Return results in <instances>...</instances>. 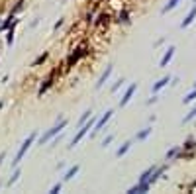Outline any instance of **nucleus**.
Returning <instances> with one entry per match:
<instances>
[{
	"label": "nucleus",
	"mask_w": 196,
	"mask_h": 194,
	"mask_svg": "<svg viewBox=\"0 0 196 194\" xmlns=\"http://www.w3.org/2000/svg\"><path fill=\"white\" fill-rule=\"evenodd\" d=\"M149 188H151V184H149V182H137V184L132 186V188H129L128 192H129V194H137V192H147Z\"/></svg>",
	"instance_id": "9"
},
{
	"label": "nucleus",
	"mask_w": 196,
	"mask_h": 194,
	"mask_svg": "<svg viewBox=\"0 0 196 194\" xmlns=\"http://www.w3.org/2000/svg\"><path fill=\"white\" fill-rule=\"evenodd\" d=\"M61 186H63L61 182H57V184L53 186V188H51V194H57V192H61Z\"/></svg>",
	"instance_id": "27"
},
{
	"label": "nucleus",
	"mask_w": 196,
	"mask_h": 194,
	"mask_svg": "<svg viewBox=\"0 0 196 194\" xmlns=\"http://www.w3.org/2000/svg\"><path fill=\"white\" fill-rule=\"evenodd\" d=\"M194 18H196V4L190 8V12L186 14V18H184L183 22H180V28H183V29H184V28H188V26H190L192 22H194Z\"/></svg>",
	"instance_id": "7"
},
{
	"label": "nucleus",
	"mask_w": 196,
	"mask_h": 194,
	"mask_svg": "<svg viewBox=\"0 0 196 194\" xmlns=\"http://www.w3.org/2000/svg\"><path fill=\"white\" fill-rule=\"evenodd\" d=\"M18 176H20V169H16V171H14V175L8 178V182H6V186H12L14 182H16L18 181Z\"/></svg>",
	"instance_id": "19"
},
{
	"label": "nucleus",
	"mask_w": 196,
	"mask_h": 194,
	"mask_svg": "<svg viewBox=\"0 0 196 194\" xmlns=\"http://www.w3.org/2000/svg\"><path fill=\"white\" fill-rule=\"evenodd\" d=\"M165 169H167L165 165H163V167H155V171H153V175H151V176H149V181H147V182H149L151 186H153V184H155V182L159 181V176H161V175L165 173Z\"/></svg>",
	"instance_id": "11"
},
{
	"label": "nucleus",
	"mask_w": 196,
	"mask_h": 194,
	"mask_svg": "<svg viewBox=\"0 0 196 194\" xmlns=\"http://www.w3.org/2000/svg\"><path fill=\"white\" fill-rule=\"evenodd\" d=\"M84 53V49H78V53H73L71 57H69V65H73V63H77L78 61V57H81Z\"/></svg>",
	"instance_id": "18"
},
{
	"label": "nucleus",
	"mask_w": 196,
	"mask_h": 194,
	"mask_svg": "<svg viewBox=\"0 0 196 194\" xmlns=\"http://www.w3.org/2000/svg\"><path fill=\"white\" fill-rule=\"evenodd\" d=\"M169 83H171V77H163V79H159L157 83L153 84V88H151V90H153V94H157L159 90H161V88H165Z\"/></svg>",
	"instance_id": "10"
},
{
	"label": "nucleus",
	"mask_w": 196,
	"mask_h": 194,
	"mask_svg": "<svg viewBox=\"0 0 196 194\" xmlns=\"http://www.w3.org/2000/svg\"><path fill=\"white\" fill-rule=\"evenodd\" d=\"M78 169H81V167H78V165H75V167H71V169L67 171V173H65V181H71V178H75V175L78 173Z\"/></svg>",
	"instance_id": "15"
},
{
	"label": "nucleus",
	"mask_w": 196,
	"mask_h": 194,
	"mask_svg": "<svg viewBox=\"0 0 196 194\" xmlns=\"http://www.w3.org/2000/svg\"><path fill=\"white\" fill-rule=\"evenodd\" d=\"M65 128H67V120H61V122L57 124V125H53L51 130H47L45 133H43V135H41V139H39V143H41V145L49 143V141H51V139L57 135V133H59L61 130H65Z\"/></svg>",
	"instance_id": "2"
},
{
	"label": "nucleus",
	"mask_w": 196,
	"mask_h": 194,
	"mask_svg": "<svg viewBox=\"0 0 196 194\" xmlns=\"http://www.w3.org/2000/svg\"><path fill=\"white\" fill-rule=\"evenodd\" d=\"M6 159V151H2V153H0V167H2V161Z\"/></svg>",
	"instance_id": "30"
},
{
	"label": "nucleus",
	"mask_w": 196,
	"mask_h": 194,
	"mask_svg": "<svg viewBox=\"0 0 196 194\" xmlns=\"http://www.w3.org/2000/svg\"><path fill=\"white\" fill-rule=\"evenodd\" d=\"M92 122H94V118L90 116V122H84V124L81 125V130H78V133H77V135H75V137H73V141H71V145H69L71 149H73V147H75V145H78V143H81V139H83V137L86 135V133H88V131H90V130L94 128V125H92Z\"/></svg>",
	"instance_id": "3"
},
{
	"label": "nucleus",
	"mask_w": 196,
	"mask_h": 194,
	"mask_svg": "<svg viewBox=\"0 0 196 194\" xmlns=\"http://www.w3.org/2000/svg\"><path fill=\"white\" fill-rule=\"evenodd\" d=\"M90 116H92V112H90V110H86L84 114L81 116V120H78V125H83L84 122H88V118H90Z\"/></svg>",
	"instance_id": "21"
},
{
	"label": "nucleus",
	"mask_w": 196,
	"mask_h": 194,
	"mask_svg": "<svg viewBox=\"0 0 196 194\" xmlns=\"http://www.w3.org/2000/svg\"><path fill=\"white\" fill-rule=\"evenodd\" d=\"M120 22H128V14H126V12L120 14Z\"/></svg>",
	"instance_id": "29"
},
{
	"label": "nucleus",
	"mask_w": 196,
	"mask_h": 194,
	"mask_svg": "<svg viewBox=\"0 0 196 194\" xmlns=\"http://www.w3.org/2000/svg\"><path fill=\"white\" fill-rule=\"evenodd\" d=\"M112 141H114V135H108L104 141H102V147H108V145H110L112 143Z\"/></svg>",
	"instance_id": "26"
},
{
	"label": "nucleus",
	"mask_w": 196,
	"mask_h": 194,
	"mask_svg": "<svg viewBox=\"0 0 196 194\" xmlns=\"http://www.w3.org/2000/svg\"><path fill=\"white\" fill-rule=\"evenodd\" d=\"M178 4H180V0H169V2H167V4L163 6V10H161V12H163V14H167V12L175 10V8H177Z\"/></svg>",
	"instance_id": "13"
},
{
	"label": "nucleus",
	"mask_w": 196,
	"mask_h": 194,
	"mask_svg": "<svg viewBox=\"0 0 196 194\" xmlns=\"http://www.w3.org/2000/svg\"><path fill=\"white\" fill-rule=\"evenodd\" d=\"M122 84H124V79H118V80H116V84L112 86V92H118V90H120V86H122Z\"/></svg>",
	"instance_id": "25"
},
{
	"label": "nucleus",
	"mask_w": 196,
	"mask_h": 194,
	"mask_svg": "<svg viewBox=\"0 0 196 194\" xmlns=\"http://www.w3.org/2000/svg\"><path fill=\"white\" fill-rule=\"evenodd\" d=\"M175 51H177V47H175V45H169V49L165 51V55L161 57V61H159V67H161V69H165V67L171 63V59L175 57Z\"/></svg>",
	"instance_id": "5"
},
{
	"label": "nucleus",
	"mask_w": 196,
	"mask_h": 194,
	"mask_svg": "<svg viewBox=\"0 0 196 194\" xmlns=\"http://www.w3.org/2000/svg\"><path fill=\"white\" fill-rule=\"evenodd\" d=\"M35 137H38V131H33V133H30L28 135V139L22 143V147H20V151H18V155L14 157V161H12V167H18L20 165V161H22V157L28 153V149H30L32 145H33V141H35Z\"/></svg>",
	"instance_id": "1"
},
{
	"label": "nucleus",
	"mask_w": 196,
	"mask_h": 194,
	"mask_svg": "<svg viewBox=\"0 0 196 194\" xmlns=\"http://www.w3.org/2000/svg\"><path fill=\"white\" fill-rule=\"evenodd\" d=\"M135 90H137V83H132V84L128 86V90L124 92V96L120 98V106H126V104H128L129 100H132V96H133V92H135Z\"/></svg>",
	"instance_id": "6"
},
{
	"label": "nucleus",
	"mask_w": 196,
	"mask_h": 194,
	"mask_svg": "<svg viewBox=\"0 0 196 194\" xmlns=\"http://www.w3.org/2000/svg\"><path fill=\"white\" fill-rule=\"evenodd\" d=\"M129 147H132V141H126V143L122 145V147L118 149V151H116V157H124V155L129 151Z\"/></svg>",
	"instance_id": "14"
},
{
	"label": "nucleus",
	"mask_w": 196,
	"mask_h": 194,
	"mask_svg": "<svg viewBox=\"0 0 196 194\" xmlns=\"http://www.w3.org/2000/svg\"><path fill=\"white\" fill-rule=\"evenodd\" d=\"M112 114H114V110H108V112H106V114H104V116H102V118H100V120L96 122V125H94V128H92V133H90V135H92V137H94V135H96V133H98L100 130H102V128H104V125H106L108 122H110V118H112Z\"/></svg>",
	"instance_id": "4"
},
{
	"label": "nucleus",
	"mask_w": 196,
	"mask_h": 194,
	"mask_svg": "<svg viewBox=\"0 0 196 194\" xmlns=\"http://www.w3.org/2000/svg\"><path fill=\"white\" fill-rule=\"evenodd\" d=\"M112 71H114V67H112V65H108V67H106V71L102 73V77H100V79H98V83H96V88H102V86H104V83H106V80H108V79H110V74H112Z\"/></svg>",
	"instance_id": "8"
},
{
	"label": "nucleus",
	"mask_w": 196,
	"mask_h": 194,
	"mask_svg": "<svg viewBox=\"0 0 196 194\" xmlns=\"http://www.w3.org/2000/svg\"><path fill=\"white\" fill-rule=\"evenodd\" d=\"M196 100V86H194V90H190L184 98H183V104H190V102H194Z\"/></svg>",
	"instance_id": "16"
},
{
	"label": "nucleus",
	"mask_w": 196,
	"mask_h": 194,
	"mask_svg": "<svg viewBox=\"0 0 196 194\" xmlns=\"http://www.w3.org/2000/svg\"><path fill=\"white\" fill-rule=\"evenodd\" d=\"M151 133H153V128H145V130H141V131L135 135V139H137V141H145V139L151 135Z\"/></svg>",
	"instance_id": "12"
},
{
	"label": "nucleus",
	"mask_w": 196,
	"mask_h": 194,
	"mask_svg": "<svg viewBox=\"0 0 196 194\" xmlns=\"http://www.w3.org/2000/svg\"><path fill=\"white\" fill-rule=\"evenodd\" d=\"M194 86H196V83H194Z\"/></svg>",
	"instance_id": "32"
},
{
	"label": "nucleus",
	"mask_w": 196,
	"mask_h": 194,
	"mask_svg": "<svg viewBox=\"0 0 196 194\" xmlns=\"http://www.w3.org/2000/svg\"><path fill=\"white\" fill-rule=\"evenodd\" d=\"M194 118H196V106H194V108H192V110H190V112H188V114L183 118V124H188V122H192Z\"/></svg>",
	"instance_id": "17"
},
{
	"label": "nucleus",
	"mask_w": 196,
	"mask_h": 194,
	"mask_svg": "<svg viewBox=\"0 0 196 194\" xmlns=\"http://www.w3.org/2000/svg\"><path fill=\"white\" fill-rule=\"evenodd\" d=\"M49 86H51V79H49V80H45V84H41V88H39V92H38V94H39V96H43V92H45Z\"/></svg>",
	"instance_id": "22"
},
{
	"label": "nucleus",
	"mask_w": 196,
	"mask_h": 194,
	"mask_svg": "<svg viewBox=\"0 0 196 194\" xmlns=\"http://www.w3.org/2000/svg\"><path fill=\"white\" fill-rule=\"evenodd\" d=\"M14 26H16V22L12 24V29L8 32V39H6V41H8V45H12V43H14Z\"/></svg>",
	"instance_id": "23"
},
{
	"label": "nucleus",
	"mask_w": 196,
	"mask_h": 194,
	"mask_svg": "<svg viewBox=\"0 0 196 194\" xmlns=\"http://www.w3.org/2000/svg\"><path fill=\"white\" fill-rule=\"evenodd\" d=\"M192 2H194V4H196V0H192Z\"/></svg>",
	"instance_id": "31"
},
{
	"label": "nucleus",
	"mask_w": 196,
	"mask_h": 194,
	"mask_svg": "<svg viewBox=\"0 0 196 194\" xmlns=\"http://www.w3.org/2000/svg\"><path fill=\"white\" fill-rule=\"evenodd\" d=\"M194 147H196V145H194V141H192V139H188L186 143H184V149H194Z\"/></svg>",
	"instance_id": "28"
},
{
	"label": "nucleus",
	"mask_w": 196,
	"mask_h": 194,
	"mask_svg": "<svg viewBox=\"0 0 196 194\" xmlns=\"http://www.w3.org/2000/svg\"><path fill=\"white\" fill-rule=\"evenodd\" d=\"M45 59H47V53H43V55H39L38 59H35V61H33V65L32 67H38L39 63H43V61H45Z\"/></svg>",
	"instance_id": "24"
},
{
	"label": "nucleus",
	"mask_w": 196,
	"mask_h": 194,
	"mask_svg": "<svg viewBox=\"0 0 196 194\" xmlns=\"http://www.w3.org/2000/svg\"><path fill=\"white\" fill-rule=\"evenodd\" d=\"M178 155V147H173L171 151H167V161H171V159H175Z\"/></svg>",
	"instance_id": "20"
}]
</instances>
